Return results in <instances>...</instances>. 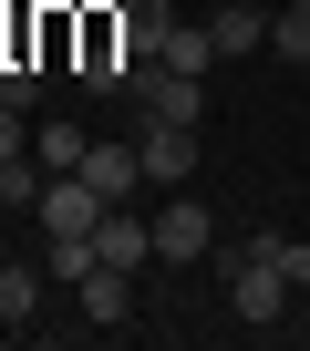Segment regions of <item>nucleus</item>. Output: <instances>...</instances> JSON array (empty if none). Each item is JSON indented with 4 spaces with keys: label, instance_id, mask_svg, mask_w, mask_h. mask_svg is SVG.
<instances>
[{
    "label": "nucleus",
    "instance_id": "17",
    "mask_svg": "<svg viewBox=\"0 0 310 351\" xmlns=\"http://www.w3.org/2000/svg\"><path fill=\"white\" fill-rule=\"evenodd\" d=\"M0 104H21V114H32V73H21V62H0Z\"/></svg>",
    "mask_w": 310,
    "mask_h": 351
},
{
    "label": "nucleus",
    "instance_id": "9",
    "mask_svg": "<svg viewBox=\"0 0 310 351\" xmlns=\"http://www.w3.org/2000/svg\"><path fill=\"white\" fill-rule=\"evenodd\" d=\"M207 32H217V62H228V52H259V42H269V0H217Z\"/></svg>",
    "mask_w": 310,
    "mask_h": 351
},
{
    "label": "nucleus",
    "instance_id": "15",
    "mask_svg": "<svg viewBox=\"0 0 310 351\" xmlns=\"http://www.w3.org/2000/svg\"><path fill=\"white\" fill-rule=\"evenodd\" d=\"M124 289H134L124 269H93V279H83V320H104V330H114V320H124Z\"/></svg>",
    "mask_w": 310,
    "mask_h": 351
},
{
    "label": "nucleus",
    "instance_id": "3",
    "mask_svg": "<svg viewBox=\"0 0 310 351\" xmlns=\"http://www.w3.org/2000/svg\"><path fill=\"white\" fill-rule=\"evenodd\" d=\"M134 155H145V186H197V124H134Z\"/></svg>",
    "mask_w": 310,
    "mask_h": 351
},
{
    "label": "nucleus",
    "instance_id": "14",
    "mask_svg": "<svg viewBox=\"0 0 310 351\" xmlns=\"http://www.w3.org/2000/svg\"><path fill=\"white\" fill-rule=\"evenodd\" d=\"M83 145H93L83 124H62V114H42V165H52V176H73V165H83Z\"/></svg>",
    "mask_w": 310,
    "mask_h": 351
},
{
    "label": "nucleus",
    "instance_id": "6",
    "mask_svg": "<svg viewBox=\"0 0 310 351\" xmlns=\"http://www.w3.org/2000/svg\"><path fill=\"white\" fill-rule=\"evenodd\" d=\"M93 217H104V197L83 186V176H42V228L52 238H93Z\"/></svg>",
    "mask_w": 310,
    "mask_h": 351
},
{
    "label": "nucleus",
    "instance_id": "1",
    "mask_svg": "<svg viewBox=\"0 0 310 351\" xmlns=\"http://www.w3.org/2000/svg\"><path fill=\"white\" fill-rule=\"evenodd\" d=\"M217 279H228V310L238 320H289V269H279V238H217Z\"/></svg>",
    "mask_w": 310,
    "mask_h": 351
},
{
    "label": "nucleus",
    "instance_id": "4",
    "mask_svg": "<svg viewBox=\"0 0 310 351\" xmlns=\"http://www.w3.org/2000/svg\"><path fill=\"white\" fill-rule=\"evenodd\" d=\"M93 248H104V269H155V217H134V207H104L93 217Z\"/></svg>",
    "mask_w": 310,
    "mask_h": 351
},
{
    "label": "nucleus",
    "instance_id": "8",
    "mask_svg": "<svg viewBox=\"0 0 310 351\" xmlns=\"http://www.w3.org/2000/svg\"><path fill=\"white\" fill-rule=\"evenodd\" d=\"M114 21H124V52L155 62V52H166V32H176V0H114Z\"/></svg>",
    "mask_w": 310,
    "mask_h": 351
},
{
    "label": "nucleus",
    "instance_id": "7",
    "mask_svg": "<svg viewBox=\"0 0 310 351\" xmlns=\"http://www.w3.org/2000/svg\"><path fill=\"white\" fill-rule=\"evenodd\" d=\"M207 248H217V228H207V207L176 186V207L155 217V258H176V269H187V258H207Z\"/></svg>",
    "mask_w": 310,
    "mask_h": 351
},
{
    "label": "nucleus",
    "instance_id": "21",
    "mask_svg": "<svg viewBox=\"0 0 310 351\" xmlns=\"http://www.w3.org/2000/svg\"><path fill=\"white\" fill-rule=\"evenodd\" d=\"M0 330H11V320H0Z\"/></svg>",
    "mask_w": 310,
    "mask_h": 351
},
{
    "label": "nucleus",
    "instance_id": "12",
    "mask_svg": "<svg viewBox=\"0 0 310 351\" xmlns=\"http://www.w3.org/2000/svg\"><path fill=\"white\" fill-rule=\"evenodd\" d=\"M269 52H279L289 73L310 62V11H300V0H279V11H269Z\"/></svg>",
    "mask_w": 310,
    "mask_h": 351
},
{
    "label": "nucleus",
    "instance_id": "13",
    "mask_svg": "<svg viewBox=\"0 0 310 351\" xmlns=\"http://www.w3.org/2000/svg\"><path fill=\"white\" fill-rule=\"evenodd\" d=\"M155 62H176V73H207V62H217V32H197V21H176V32H166V52H155Z\"/></svg>",
    "mask_w": 310,
    "mask_h": 351
},
{
    "label": "nucleus",
    "instance_id": "2",
    "mask_svg": "<svg viewBox=\"0 0 310 351\" xmlns=\"http://www.w3.org/2000/svg\"><path fill=\"white\" fill-rule=\"evenodd\" d=\"M134 114H155V124H197L207 114V73H176V62H134V93H124Z\"/></svg>",
    "mask_w": 310,
    "mask_h": 351
},
{
    "label": "nucleus",
    "instance_id": "10",
    "mask_svg": "<svg viewBox=\"0 0 310 351\" xmlns=\"http://www.w3.org/2000/svg\"><path fill=\"white\" fill-rule=\"evenodd\" d=\"M42 269H52V289H83V279L104 269V248H93V238H52V248H42Z\"/></svg>",
    "mask_w": 310,
    "mask_h": 351
},
{
    "label": "nucleus",
    "instance_id": "5",
    "mask_svg": "<svg viewBox=\"0 0 310 351\" xmlns=\"http://www.w3.org/2000/svg\"><path fill=\"white\" fill-rule=\"evenodd\" d=\"M73 176H83L104 207H134V186H145V155H134V145H83V165H73Z\"/></svg>",
    "mask_w": 310,
    "mask_h": 351
},
{
    "label": "nucleus",
    "instance_id": "20",
    "mask_svg": "<svg viewBox=\"0 0 310 351\" xmlns=\"http://www.w3.org/2000/svg\"><path fill=\"white\" fill-rule=\"evenodd\" d=\"M300 11H310V0H300Z\"/></svg>",
    "mask_w": 310,
    "mask_h": 351
},
{
    "label": "nucleus",
    "instance_id": "19",
    "mask_svg": "<svg viewBox=\"0 0 310 351\" xmlns=\"http://www.w3.org/2000/svg\"><path fill=\"white\" fill-rule=\"evenodd\" d=\"M42 11H73V0H42Z\"/></svg>",
    "mask_w": 310,
    "mask_h": 351
},
{
    "label": "nucleus",
    "instance_id": "18",
    "mask_svg": "<svg viewBox=\"0 0 310 351\" xmlns=\"http://www.w3.org/2000/svg\"><path fill=\"white\" fill-rule=\"evenodd\" d=\"M279 269H289V279L310 289V238H279Z\"/></svg>",
    "mask_w": 310,
    "mask_h": 351
},
{
    "label": "nucleus",
    "instance_id": "16",
    "mask_svg": "<svg viewBox=\"0 0 310 351\" xmlns=\"http://www.w3.org/2000/svg\"><path fill=\"white\" fill-rule=\"evenodd\" d=\"M11 155H32V114H21V104H0V165H11Z\"/></svg>",
    "mask_w": 310,
    "mask_h": 351
},
{
    "label": "nucleus",
    "instance_id": "11",
    "mask_svg": "<svg viewBox=\"0 0 310 351\" xmlns=\"http://www.w3.org/2000/svg\"><path fill=\"white\" fill-rule=\"evenodd\" d=\"M42 289H52V269H0V320L21 330V320L42 310Z\"/></svg>",
    "mask_w": 310,
    "mask_h": 351
}]
</instances>
